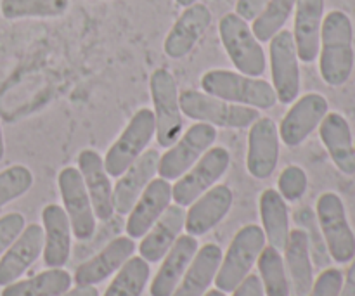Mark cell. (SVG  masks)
I'll use <instances>...</instances> for the list:
<instances>
[{
  "label": "cell",
  "instance_id": "cell-1",
  "mask_svg": "<svg viewBox=\"0 0 355 296\" xmlns=\"http://www.w3.org/2000/svg\"><path fill=\"white\" fill-rule=\"evenodd\" d=\"M354 69V26L343 10H331L322 19L319 71L329 87L349 82Z\"/></svg>",
  "mask_w": 355,
  "mask_h": 296
},
{
  "label": "cell",
  "instance_id": "cell-2",
  "mask_svg": "<svg viewBox=\"0 0 355 296\" xmlns=\"http://www.w3.org/2000/svg\"><path fill=\"white\" fill-rule=\"evenodd\" d=\"M201 87L208 96L255 110H270L277 103L274 87L267 80L231 69H210L201 76Z\"/></svg>",
  "mask_w": 355,
  "mask_h": 296
},
{
  "label": "cell",
  "instance_id": "cell-3",
  "mask_svg": "<svg viewBox=\"0 0 355 296\" xmlns=\"http://www.w3.org/2000/svg\"><path fill=\"white\" fill-rule=\"evenodd\" d=\"M266 234L255 224L245 225L236 232L225 255H222L220 267L215 276V286L224 293H232L246 276L252 272L260 253L266 248Z\"/></svg>",
  "mask_w": 355,
  "mask_h": 296
},
{
  "label": "cell",
  "instance_id": "cell-4",
  "mask_svg": "<svg viewBox=\"0 0 355 296\" xmlns=\"http://www.w3.org/2000/svg\"><path fill=\"white\" fill-rule=\"evenodd\" d=\"M182 114L194 121L208 123L215 128H246L260 118L259 110L232 104L200 90L187 89L179 94Z\"/></svg>",
  "mask_w": 355,
  "mask_h": 296
},
{
  "label": "cell",
  "instance_id": "cell-5",
  "mask_svg": "<svg viewBox=\"0 0 355 296\" xmlns=\"http://www.w3.org/2000/svg\"><path fill=\"white\" fill-rule=\"evenodd\" d=\"M218 35L229 59L239 73L246 76H262V73H266V52L253 35L248 21L236 12L224 14L218 23Z\"/></svg>",
  "mask_w": 355,
  "mask_h": 296
},
{
  "label": "cell",
  "instance_id": "cell-6",
  "mask_svg": "<svg viewBox=\"0 0 355 296\" xmlns=\"http://www.w3.org/2000/svg\"><path fill=\"white\" fill-rule=\"evenodd\" d=\"M149 90L156 120V141L168 149L179 141L184 128L177 80L166 68H158L149 78Z\"/></svg>",
  "mask_w": 355,
  "mask_h": 296
},
{
  "label": "cell",
  "instance_id": "cell-7",
  "mask_svg": "<svg viewBox=\"0 0 355 296\" xmlns=\"http://www.w3.org/2000/svg\"><path fill=\"white\" fill-rule=\"evenodd\" d=\"M156 137L155 113L149 107H141L123 128L116 141L104 156V168L110 177H120Z\"/></svg>",
  "mask_w": 355,
  "mask_h": 296
},
{
  "label": "cell",
  "instance_id": "cell-8",
  "mask_svg": "<svg viewBox=\"0 0 355 296\" xmlns=\"http://www.w3.org/2000/svg\"><path fill=\"white\" fill-rule=\"evenodd\" d=\"M315 218L329 256L336 263H349L355 256V234L347 218L345 204L336 193H322L315 203Z\"/></svg>",
  "mask_w": 355,
  "mask_h": 296
},
{
  "label": "cell",
  "instance_id": "cell-9",
  "mask_svg": "<svg viewBox=\"0 0 355 296\" xmlns=\"http://www.w3.org/2000/svg\"><path fill=\"white\" fill-rule=\"evenodd\" d=\"M231 165V155L222 146H211L172 186V200L179 207H191L201 194L214 187Z\"/></svg>",
  "mask_w": 355,
  "mask_h": 296
},
{
  "label": "cell",
  "instance_id": "cell-10",
  "mask_svg": "<svg viewBox=\"0 0 355 296\" xmlns=\"http://www.w3.org/2000/svg\"><path fill=\"white\" fill-rule=\"evenodd\" d=\"M217 141V128L196 121L170 146L168 151L159 156L158 175L166 180H177L214 146Z\"/></svg>",
  "mask_w": 355,
  "mask_h": 296
},
{
  "label": "cell",
  "instance_id": "cell-11",
  "mask_svg": "<svg viewBox=\"0 0 355 296\" xmlns=\"http://www.w3.org/2000/svg\"><path fill=\"white\" fill-rule=\"evenodd\" d=\"M58 186L73 236L78 241H89L96 232L97 218L80 170L76 166L62 168L58 175Z\"/></svg>",
  "mask_w": 355,
  "mask_h": 296
},
{
  "label": "cell",
  "instance_id": "cell-12",
  "mask_svg": "<svg viewBox=\"0 0 355 296\" xmlns=\"http://www.w3.org/2000/svg\"><path fill=\"white\" fill-rule=\"evenodd\" d=\"M269 42L270 75H272V87L277 96V103L291 104L297 101L302 85L300 64H298L300 59L297 54L293 33L281 30Z\"/></svg>",
  "mask_w": 355,
  "mask_h": 296
},
{
  "label": "cell",
  "instance_id": "cell-13",
  "mask_svg": "<svg viewBox=\"0 0 355 296\" xmlns=\"http://www.w3.org/2000/svg\"><path fill=\"white\" fill-rule=\"evenodd\" d=\"M329 113V104L322 94L309 92L297 97L291 107L281 120L279 139L288 148H297L309 139V135L319 128L322 118Z\"/></svg>",
  "mask_w": 355,
  "mask_h": 296
},
{
  "label": "cell",
  "instance_id": "cell-14",
  "mask_svg": "<svg viewBox=\"0 0 355 296\" xmlns=\"http://www.w3.org/2000/svg\"><path fill=\"white\" fill-rule=\"evenodd\" d=\"M279 130L272 118L262 116L250 127L246 170L253 179H269L279 162Z\"/></svg>",
  "mask_w": 355,
  "mask_h": 296
},
{
  "label": "cell",
  "instance_id": "cell-15",
  "mask_svg": "<svg viewBox=\"0 0 355 296\" xmlns=\"http://www.w3.org/2000/svg\"><path fill=\"white\" fill-rule=\"evenodd\" d=\"M159 153L156 149H146L120 177L113 186L114 211L120 215H128L134 208L148 184L158 173Z\"/></svg>",
  "mask_w": 355,
  "mask_h": 296
},
{
  "label": "cell",
  "instance_id": "cell-16",
  "mask_svg": "<svg viewBox=\"0 0 355 296\" xmlns=\"http://www.w3.org/2000/svg\"><path fill=\"white\" fill-rule=\"evenodd\" d=\"M76 163H78L76 168L82 173L87 193L92 201L96 218L101 222L111 220L114 215L113 184H111L110 173L104 168L103 156L94 149H83L78 153Z\"/></svg>",
  "mask_w": 355,
  "mask_h": 296
},
{
  "label": "cell",
  "instance_id": "cell-17",
  "mask_svg": "<svg viewBox=\"0 0 355 296\" xmlns=\"http://www.w3.org/2000/svg\"><path fill=\"white\" fill-rule=\"evenodd\" d=\"M134 239L128 238V236L114 238L96 256L80 263L78 269L75 270V276H73V283L76 286H96V284L104 283L107 277L118 272L130 256H134Z\"/></svg>",
  "mask_w": 355,
  "mask_h": 296
},
{
  "label": "cell",
  "instance_id": "cell-18",
  "mask_svg": "<svg viewBox=\"0 0 355 296\" xmlns=\"http://www.w3.org/2000/svg\"><path fill=\"white\" fill-rule=\"evenodd\" d=\"M172 201V184L170 180L153 179L144 189V193L135 201L127 218V236L132 239H142L146 232L156 224L163 211L170 207Z\"/></svg>",
  "mask_w": 355,
  "mask_h": 296
},
{
  "label": "cell",
  "instance_id": "cell-19",
  "mask_svg": "<svg viewBox=\"0 0 355 296\" xmlns=\"http://www.w3.org/2000/svg\"><path fill=\"white\" fill-rule=\"evenodd\" d=\"M232 191L225 184H215L214 187L201 194L193 204L189 211H186V229L187 234L191 236H205L211 229L217 227L232 207Z\"/></svg>",
  "mask_w": 355,
  "mask_h": 296
},
{
  "label": "cell",
  "instance_id": "cell-20",
  "mask_svg": "<svg viewBox=\"0 0 355 296\" xmlns=\"http://www.w3.org/2000/svg\"><path fill=\"white\" fill-rule=\"evenodd\" d=\"M44 252V227L30 224L0 259V288L16 283Z\"/></svg>",
  "mask_w": 355,
  "mask_h": 296
},
{
  "label": "cell",
  "instance_id": "cell-21",
  "mask_svg": "<svg viewBox=\"0 0 355 296\" xmlns=\"http://www.w3.org/2000/svg\"><path fill=\"white\" fill-rule=\"evenodd\" d=\"M211 24V10L205 3H193L186 7L163 44V51L168 58L182 59L200 42L205 31Z\"/></svg>",
  "mask_w": 355,
  "mask_h": 296
},
{
  "label": "cell",
  "instance_id": "cell-22",
  "mask_svg": "<svg viewBox=\"0 0 355 296\" xmlns=\"http://www.w3.org/2000/svg\"><path fill=\"white\" fill-rule=\"evenodd\" d=\"M44 227V263L49 269H62L71 253V224L64 208L47 204L42 210Z\"/></svg>",
  "mask_w": 355,
  "mask_h": 296
},
{
  "label": "cell",
  "instance_id": "cell-23",
  "mask_svg": "<svg viewBox=\"0 0 355 296\" xmlns=\"http://www.w3.org/2000/svg\"><path fill=\"white\" fill-rule=\"evenodd\" d=\"M198 248H200V245H198V239L194 236L186 234L177 238V241L173 243L168 253L163 256L162 267H159L155 279H153L151 288H149L151 296L173 295V291L177 290L179 283L182 281L187 267L193 262Z\"/></svg>",
  "mask_w": 355,
  "mask_h": 296
},
{
  "label": "cell",
  "instance_id": "cell-24",
  "mask_svg": "<svg viewBox=\"0 0 355 296\" xmlns=\"http://www.w3.org/2000/svg\"><path fill=\"white\" fill-rule=\"evenodd\" d=\"M324 0H297L295 30L291 31L302 62H312L319 55L321 26L324 19Z\"/></svg>",
  "mask_w": 355,
  "mask_h": 296
},
{
  "label": "cell",
  "instance_id": "cell-25",
  "mask_svg": "<svg viewBox=\"0 0 355 296\" xmlns=\"http://www.w3.org/2000/svg\"><path fill=\"white\" fill-rule=\"evenodd\" d=\"M186 224V210L179 204H170L162 217L156 220V224L146 232L139 245V253L142 259L151 265V263L162 262L163 256L168 253L173 243L182 232Z\"/></svg>",
  "mask_w": 355,
  "mask_h": 296
},
{
  "label": "cell",
  "instance_id": "cell-26",
  "mask_svg": "<svg viewBox=\"0 0 355 296\" xmlns=\"http://www.w3.org/2000/svg\"><path fill=\"white\" fill-rule=\"evenodd\" d=\"M319 137L336 168L345 175L355 173V151L349 121L340 113H328L319 125Z\"/></svg>",
  "mask_w": 355,
  "mask_h": 296
},
{
  "label": "cell",
  "instance_id": "cell-27",
  "mask_svg": "<svg viewBox=\"0 0 355 296\" xmlns=\"http://www.w3.org/2000/svg\"><path fill=\"white\" fill-rule=\"evenodd\" d=\"M284 265L290 274V286L295 296H307L314 284V267L311 259V246L304 229L290 231L284 246Z\"/></svg>",
  "mask_w": 355,
  "mask_h": 296
},
{
  "label": "cell",
  "instance_id": "cell-28",
  "mask_svg": "<svg viewBox=\"0 0 355 296\" xmlns=\"http://www.w3.org/2000/svg\"><path fill=\"white\" fill-rule=\"evenodd\" d=\"M220 246L208 243L203 248H198L193 262L187 267L182 281L172 296H203L215 281L218 267L222 262Z\"/></svg>",
  "mask_w": 355,
  "mask_h": 296
},
{
  "label": "cell",
  "instance_id": "cell-29",
  "mask_svg": "<svg viewBox=\"0 0 355 296\" xmlns=\"http://www.w3.org/2000/svg\"><path fill=\"white\" fill-rule=\"evenodd\" d=\"M262 231L269 246L284 250L290 238V210L288 203L276 189H266L259 200Z\"/></svg>",
  "mask_w": 355,
  "mask_h": 296
},
{
  "label": "cell",
  "instance_id": "cell-30",
  "mask_svg": "<svg viewBox=\"0 0 355 296\" xmlns=\"http://www.w3.org/2000/svg\"><path fill=\"white\" fill-rule=\"evenodd\" d=\"M73 277L64 269H47L24 281L3 286L0 296H59L71 288Z\"/></svg>",
  "mask_w": 355,
  "mask_h": 296
},
{
  "label": "cell",
  "instance_id": "cell-31",
  "mask_svg": "<svg viewBox=\"0 0 355 296\" xmlns=\"http://www.w3.org/2000/svg\"><path fill=\"white\" fill-rule=\"evenodd\" d=\"M151 277L149 263L139 256H130L121 265L104 296H142Z\"/></svg>",
  "mask_w": 355,
  "mask_h": 296
},
{
  "label": "cell",
  "instance_id": "cell-32",
  "mask_svg": "<svg viewBox=\"0 0 355 296\" xmlns=\"http://www.w3.org/2000/svg\"><path fill=\"white\" fill-rule=\"evenodd\" d=\"M257 265L266 296H291L286 265L279 250L266 246L257 260Z\"/></svg>",
  "mask_w": 355,
  "mask_h": 296
},
{
  "label": "cell",
  "instance_id": "cell-33",
  "mask_svg": "<svg viewBox=\"0 0 355 296\" xmlns=\"http://www.w3.org/2000/svg\"><path fill=\"white\" fill-rule=\"evenodd\" d=\"M297 0H269L262 12L253 19L252 31L257 40L269 42L274 35L279 33L293 14Z\"/></svg>",
  "mask_w": 355,
  "mask_h": 296
},
{
  "label": "cell",
  "instance_id": "cell-34",
  "mask_svg": "<svg viewBox=\"0 0 355 296\" xmlns=\"http://www.w3.org/2000/svg\"><path fill=\"white\" fill-rule=\"evenodd\" d=\"M69 9V0H2L0 12L6 19L58 17Z\"/></svg>",
  "mask_w": 355,
  "mask_h": 296
},
{
  "label": "cell",
  "instance_id": "cell-35",
  "mask_svg": "<svg viewBox=\"0 0 355 296\" xmlns=\"http://www.w3.org/2000/svg\"><path fill=\"white\" fill-rule=\"evenodd\" d=\"M33 173L24 165H10L0 170V208L24 196L33 186Z\"/></svg>",
  "mask_w": 355,
  "mask_h": 296
},
{
  "label": "cell",
  "instance_id": "cell-36",
  "mask_svg": "<svg viewBox=\"0 0 355 296\" xmlns=\"http://www.w3.org/2000/svg\"><path fill=\"white\" fill-rule=\"evenodd\" d=\"M295 218H297V222L302 225L305 234H307L309 246H311V255H314L318 265H326L329 253L328 248H326L324 238L321 234V229H319L315 214L311 208H302V210H298L295 214Z\"/></svg>",
  "mask_w": 355,
  "mask_h": 296
},
{
  "label": "cell",
  "instance_id": "cell-37",
  "mask_svg": "<svg viewBox=\"0 0 355 296\" xmlns=\"http://www.w3.org/2000/svg\"><path fill=\"white\" fill-rule=\"evenodd\" d=\"M307 187V173L298 165H288L277 177V193L286 200V203H295L304 198Z\"/></svg>",
  "mask_w": 355,
  "mask_h": 296
},
{
  "label": "cell",
  "instance_id": "cell-38",
  "mask_svg": "<svg viewBox=\"0 0 355 296\" xmlns=\"http://www.w3.org/2000/svg\"><path fill=\"white\" fill-rule=\"evenodd\" d=\"M24 227H26V220L17 211H10V214L0 217V256L19 238Z\"/></svg>",
  "mask_w": 355,
  "mask_h": 296
},
{
  "label": "cell",
  "instance_id": "cell-39",
  "mask_svg": "<svg viewBox=\"0 0 355 296\" xmlns=\"http://www.w3.org/2000/svg\"><path fill=\"white\" fill-rule=\"evenodd\" d=\"M343 284V274L340 269L328 267L319 274L318 279L312 284L311 293L307 296H340Z\"/></svg>",
  "mask_w": 355,
  "mask_h": 296
},
{
  "label": "cell",
  "instance_id": "cell-40",
  "mask_svg": "<svg viewBox=\"0 0 355 296\" xmlns=\"http://www.w3.org/2000/svg\"><path fill=\"white\" fill-rule=\"evenodd\" d=\"M267 3H269V0H238L236 2V14L245 21H253L262 12Z\"/></svg>",
  "mask_w": 355,
  "mask_h": 296
},
{
  "label": "cell",
  "instance_id": "cell-41",
  "mask_svg": "<svg viewBox=\"0 0 355 296\" xmlns=\"http://www.w3.org/2000/svg\"><path fill=\"white\" fill-rule=\"evenodd\" d=\"M232 296H266L262 288V281L255 274H248L243 283L232 291Z\"/></svg>",
  "mask_w": 355,
  "mask_h": 296
},
{
  "label": "cell",
  "instance_id": "cell-42",
  "mask_svg": "<svg viewBox=\"0 0 355 296\" xmlns=\"http://www.w3.org/2000/svg\"><path fill=\"white\" fill-rule=\"evenodd\" d=\"M340 296H355V256L352 259L349 270H347V277L343 279Z\"/></svg>",
  "mask_w": 355,
  "mask_h": 296
},
{
  "label": "cell",
  "instance_id": "cell-43",
  "mask_svg": "<svg viewBox=\"0 0 355 296\" xmlns=\"http://www.w3.org/2000/svg\"><path fill=\"white\" fill-rule=\"evenodd\" d=\"M59 296H99V291L96 290V286H76L75 290L69 288L66 293Z\"/></svg>",
  "mask_w": 355,
  "mask_h": 296
},
{
  "label": "cell",
  "instance_id": "cell-44",
  "mask_svg": "<svg viewBox=\"0 0 355 296\" xmlns=\"http://www.w3.org/2000/svg\"><path fill=\"white\" fill-rule=\"evenodd\" d=\"M3 155H6V144H3V132L2 125H0V162L3 159Z\"/></svg>",
  "mask_w": 355,
  "mask_h": 296
},
{
  "label": "cell",
  "instance_id": "cell-45",
  "mask_svg": "<svg viewBox=\"0 0 355 296\" xmlns=\"http://www.w3.org/2000/svg\"><path fill=\"white\" fill-rule=\"evenodd\" d=\"M203 296H227V295L220 290H211V291H207Z\"/></svg>",
  "mask_w": 355,
  "mask_h": 296
},
{
  "label": "cell",
  "instance_id": "cell-46",
  "mask_svg": "<svg viewBox=\"0 0 355 296\" xmlns=\"http://www.w3.org/2000/svg\"><path fill=\"white\" fill-rule=\"evenodd\" d=\"M175 2L182 7H189L193 6V3H196V0H175Z\"/></svg>",
  "mask_w": 355,
  "mask_h": 296
},
{
  "label": "cell",
  "instance_id": "cell-47",
  "mask_svg": "<svg viewBox=\"0 0 355 296\" xmlns=\"http://www.w3.org/2000/svg\"><path fill=\"white\" fill-rule=\"evenodd\" d=\"M354 151H355V142H354Z\"/></svg>",
  "mask_w": 355,
  "mask_h": 296
}]
</instances>
